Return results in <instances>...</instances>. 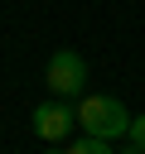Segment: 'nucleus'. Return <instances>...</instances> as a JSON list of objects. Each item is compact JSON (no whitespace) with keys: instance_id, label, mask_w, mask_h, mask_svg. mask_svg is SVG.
I'll list each match as a JSON object with an SVG mask.
<instances>
[{"instance_id":"obj_4","label":"nucleus","mask_w":145,"mask_h":154,"mask_svg":"<svg viewBox=\"0 0 145 154\" xmlns=\"http://www.w3.org/2000/svg\"><path fill=\"white\" fill-rule=\"evenodd\" d=\"M68 154H111V144H106L102 135H82V140H77Z\"/></svg>"},{"instance_id":"obj_5","label":"nucleus","mask_w":145,"mask_h":154,"mask_svg":"<svg viewBox=\"0 0 145 154\" xmlns=\"http://www.w3.org/2000/svg\"><path fill=\"white\" fill-rule=\"evenodd\" d=\"M126 140L145 149V116H135V120H130V130H126Z\"/></svg>"},{"instance_id":"obj_3","label":"nucleus","mask_w":145,"mask_h":154,"mask_svg":"<svg viewBox=\"0 0 145 154\" xmlns=\"http://www.w3.org/2000/svg\"><path fill=\"white\" fill-rule=\"evenodd\" d=\"M72 125H77V111H72L68 101H44V106H34V130H39L44 144H58Z\"/></svg>"},{"instance_id":"obj_6","label":"nucleus","mask_w":145,"mask_h":154,"mask_svg":"<svg viewBox=\"0 0 145 154\" xmlns=\"http://www.w3.org/2000/svg\"><path fill=\"white\" fill-rule=\"evenodd\" d=\"M126 154H145V149H140V144H130V149H126Z\"/></svg>"},{"instance_id":"obj_7","label":"nucleus","mask_w":145,"mask_h":154,"mask_svg":"<svg viewBox=\"0 0 145 154\" xmlns=\"http://www.w3.org/2000/svg\"><path fill=\"white\" fill-rule=\"evenodd\" d=\"M48 154H68V149H48Z\"/></svg>"},{"instance_id":"obj_2","label":"nucleus","mask_w":145,"mask_h":154,"mask_svg":"<svg viewBox=\"0 0 145 154\" xmlns=\"http://www.w3.org/2000/svg\"><path fill=\"white\" fill-rule=\"evenodd\" d=\"M48 91H58V96H77L82 87H87V58L82 53H72V48H58L53 58H48Z\"/></svg>"},{"instance_id":"obj_1","label":"nucleus","mask_w":145,"mask_h":154,"mask_svg":"<svg viewBox=\"0 0 145 154\" xmlns=\"http://www.w3.org/2000/svg\"><path fill=\"white\" fill-rule=\"evenodd\" d=\"M130 120H135V116H130L116 96H82V106H77V125H82L87 135H102V140L126 135Z\"/></svg>"}]
</instances>
